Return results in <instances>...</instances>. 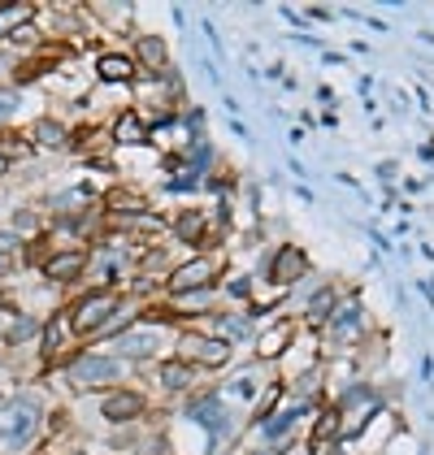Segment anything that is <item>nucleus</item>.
Masks as SVG:
<instances>
[{"instance_id":"22","label":"nucleus","mask_w":434,"mask_h":455,"mask_svg":"<svg viewBox=\"0 0 434 455\" xmlns=\"http://www.w3.org/2000/svg\"><path fill=\"white\" fill-rule=\"evenodd\" d=\"M339 434V412H326L322 420H317V429H313V443H326V438H334Z\"/></svg>"},{"instance_id":"17","label":"nucleus","mask_w":434,"mask_h":455,"mask_svg":"<svg viewBox=\"0 0 434 455\" xmlns=\"http://www.w3.org/2000/svg\"><path fill=\"white\" fill-rule=\"evenodd\" d=\"M334 308H339V304H334V291H317V295L309 299V321H313V325H322V321H330Z\"/></svg>"},{"instance_id":"11","label":"nucleus","mask_w":434,"mask_h":455,"mask_svg":"<svg viewBox=\"0 0 434 455\" xmlns=\"http://www.w3.org/2000/svg\"><path fill=\"white\" fill-rule=\"evenodd\" d=\"M140 412H144V399H140V395H131V390L108 395V399H105V417L108 420H135Z\"/></svg>"},{"instance_id":"1","label":"nucleus","mask_w":434,"mask_h":455,"mask_svg":"<svg viewBox=\"0 0 434 455\" xmlns=\"http://www.w3.org/2000/svg\"><path fill=\"white\" fill-rule=\"evenodd\" d=\"M378 408H382V399H378L369 386H352V390L339 399V408H334V412H339V434H343V438H357Z\"/></svg>"},{"instance_id":"21","label":"nucleus","mask_w":434,"mask_h":455,"mask_svg":"<svg viewBox=\"0 0 434 455\" xmlns=\"http://www.w3.org/2000/svg\"><path fill=\"white\" fill-rule=\"evenodd\" d=\"M179 235L187 239V243H209V239L200 235V217H196V212H187V217L179 221Z\"/></svg>"},{"instance_id":"14","label":"nucleus","mask_w":434,"mask_h":455,"mask_svg":"<svg viewBox=\"0 0 434 455\" xmlns=\"http://www.w3.org/2000/svg\"><path fill=\"white\" fill-rule=\"evenodd\" d=\"M83 265H87V256H83V251H66V256H52V260H48V278L66 282V278H74V274H83Z\"/></svg>"},{"instance_id":"27","label":"nucleus","mask_w":434,"mask_h":455,"mask_svg":"<svg viewBox=\"0 0 434 455\" xmlns=\"http://www.w3.org/2000/svg\"><path fill=\"white\" fill-rule=\"evenodd\" d=\"M13 108H18V100H13V96H4V92H0V117H9V113H13Z\"/></svg>"},{"instance_id":"18","label":"nucleus","mask_w":434,"mask_h":455,"mask_svg":"<svg viewBox=\"0 0 434 455\" xmlns=\"http://www.w3.org/2000/svg\"><path fill=\"white\" fill-rule=\"evenodd\" d=\"M161 382H165V390H182V386H191V364L170 360V364L161 369Z\"/></svg>"},{"instance_id":"25","label":"nucleus","mask_w":434,"mask_h":455,"mask_svg":"<svg viewBox=\"0 0 434 455\" xmlns=\"http://www.w3.org/2000/svg\"><path fill=\"white\" fill-rule=\"evenodd\" d=\"M217 325H221V330H226V334H230V339H244V330H248V325H244V321H239V316H221V321H217Z\"/></svg>"},{"instance_id":"4","label":"nucleus","mask_w":434,"mask_h":455,"mask_svg":"<svg viewBox=\"0 0 434 455\" xmlns=\"http://www.w3.org/2000/svg\"><path fill=\"white\" fill-rule=\"evenodd\" d=\"M330 339H334V347H352L357 339H361V330H365V313H361V304L357 299H348V304H339L334 313H330Z\"/></svg>"},{"instance_id":"29","label":"nucleus","mask_w":434,"mask_h":455,"mask_svg":"<svg viewBox=\"0 0 434 455\" xmlns=\"http://www.w3.org/2000/svg\"><path fill=\"white\" fill-rule=\"evenodd\" d=\"M4 265H9V260H4V256H0V274H4Z\"/></svg>"},{"instance_id":"5","label":"nucleus","mask_w":434,"mask_h":455,"mask_svg":"<svg viewBox=\"0 0 434 455\" xmlns=\"http://www.w3.org/2000/svg\"><path fill=\"white\" fill-rule=\"evenodd\" d=\"M113 308H117V299H113V295H87V299L74 308V330H78V334L100 330L108 316H113Z\"/></svg>"},{"instance_id":"15","label":"nucleus","mask_w":434,"mask_h":455,"mask_svg":"<svg viewBox=\"0 0 434 455\" xmlns=\"http://www.w3.org/2000/svg\"><path fill=\"white\" fill-rule=\"evenodd\" d=\"M96 70H100V78H108V83H113V78H117V83H131V78H135V66H131L126 57H113V52L100 57V66H96Z\"/></svg>"},{"instance_id":"7","label":"nucleus","mask_w":434,"mask_h":455,"mask_svg":"<svg viewBox=\"0 0 434 455\" xmlns=\"http://www.w3.org/2000/svg\"><path fill=\"white\" fill-rule=\"evenodd\" d=\"M187 417L200 420L213 438H226L230 434V417H226V408H221V399H196L191 408H187Z\"/></svg>"},{"instance_id":"10","label":"nucleus","mask_w":434,"mask_h":455,"mask_svg":"<svg viewBox=\"0 0 434 455\" xmlns=\"http://www.w3.org/2000/svg\"><path fill=\"white\" fill-rule=\"evenodd\" d=\"M200 360V364H226L230 347L226 343H209V339H182V360Z\"/></svg>"},{"instance_id":"23","label":"nucleus","mask_w":434,"mask_h":455,"mask_svg":"<svg viewBox=\"0 0 434 455\" xmlns=\"http://www.w3.org/2000/svg\"><path fill=\"white\" fill-rule=\"evenodd\" d=\"M230 395H239V399H253V395H256L253 373H239V382H230Z\"/></svg>"},{"instance_id":"16","label":"nucleus","mask_w":434,"mask_h":455,"mask_svg":"<svg viewBox=\"0 0 434 455\" xmlns=\"http://www.w3.org/2000/svg\"><path fill=\"white\" fill-rule=\"evenodd\" d=\"M31 13H36L31 4H4L0 9V36H13V27H27Z\"/></svg>"},{"instance_id":"26","label":"nucleus","mask_w":434,"mask_h":455,"mask_svg":"<svg viewBox=\"0 0 434 455\" xmlns=\"http://www.w3.org/2000/svg\"><path fill=\"white\" fill-rule=\"evenodd\" d=\"M31 330H36V325H31V321H18V325H13V330H9V343H13V339H27V334H31Z\"/></svg>"},{"instance_id":"2","label":"nucleus","mask_w":434,"mask_h":455,"mask_svg":"<svg viewBox=\"0 0 434 455\" xmlns=\"http://www.w3.org/2000/svg\"><path fill=\"white\" fill-rule=\"evenodd\" d=\"M39 425V403L36 399H13L0 408V443L9 447H22Z\"/></svg>"},{"instance_id":"19","label":"nucleus","mask_w":434,"mask_h":455,"mask_svg":"<svg viewBox=\"0 0 434 455\" xmlns=\"http://www.w3.org/2000/svg\"><path fill=\"white\" fill-rule=\"evenodd\" d=\"M117 140L122 143H140L144 140V122H140L135 113H122V117H117Z\"/></svg>"},{"instance_id":"24","label":"nucleus","mask_w":434,"mask_h":455,"mask_svg":"<svg viewBox=\"0 0 434 455\" xmlns=\"http://www.w3.org/2000/svg\"><path fill=\"white\" fill-rule=\"evenodd\" d=\"M36 140L39 143H52V148H57V143H61V126H57V122H44V126L36 131Z\"/></svg>"},{"instance_id":"3","label":"nucleus","mask_w":434,"mask_h":455,"mask_svg":"<svg viewBox=\"0 0 434 455\" xmlns=\"http://www.w3.org/2000/svg\"><path fill=\"white\" fill-rule=\"evenodd\" d=\"M66 378H70L74 386H108L122 378V364L108 360V355H78V360H70Z\"/></svg>"},{"instance_id":"12","label":"nucleus","mask_w":434,"mask_h":455,"mask_svg":"<svg viewBox=\"0 0 434 455\" xmlns=\"http://www.w3.org/2000/svg\"><path fill=\"white\" fill-rule=\"evenodd\" d=\"M287 339H291V321H278L265 339H261V347H256V355L261 360H278L283 351H287Z\"/></svg>"},{"instance_id":"13","label":"nucleus","mask_w":434,"mask_h":455,"mask_svg":"<svg viewBox=\"0 0 434 455\" xmlns=\"http://www.w3.org/2000/svg\"><path fill=\"white\" fill-rule=\"evenodd\" d=\"M304 412H309V403H295V408H287L283 417L261 420V434H265V438H283V434H291V429H295V420L304 417Z\"/></svg>"},{"instance_id":"28","label":"nucleus","mask_w":434,"mask_h":455,"mask_svg":"<svg viewBox=\"0 0 434 455\" xmlns=\"http://www.w3.org/2000/svg\"><path fill=\"white\" fill-rule=\"evenodd\" d=\"M0 174H4V152H0Z\"/></svg>"},{"instance_id":"8","label":"nucleus","mask_w":434,"mask_h":455,"mask_svg":"<svg viewBox=\"0 0 434 455\" xmlns=\"http://www.w3.org/2000/svg\"><path fill=\"white\" fill-rule=\"evenodd\" d=\"M209 282H213V265L209 260H191V265H182L179 274H170V291L187 295V291H205Z\"/></svg>"},{"instance_id":"20","label":"nucleus","mask_w":434,"mask_h":455,"mask_svg":"<svg viewBox=\"0 0 434 455\" xmlns=\"http://www.w3.org/2000/svg\"><path fill=\"white\" fill-rule=\"evenodd\" d=\"M140 61L152 66V70H161L165 66V44L161 39H140Z\"/></svg>"},{"instance_id":"9","label":"nucleus","mask_w":434,"mask_h":455,"mask_svg":"<svg viewBox=\"0 0 434 455\" xmlns=\"http://www.w3.org/2000/svg\"><path fill=\"white\" fill-rule=\"evenodd\" d=\"M157 347H161V343H157V330H126V334H117V351L131 355V360H144V355H152Z\"/></svg>"},{"instance_id":"6","label":"nucleus","mask_w":434,"mask_h":455,"mask_svg":"<svg viewBox=\"0 0 434 455\" xmlns=\"http://www.w3.org/2000/svg\"><path fill=\"white\" fill-rule=\"evenodd\" d=\"M304 274H309V260H304V251H300V247H283V251L269 260V282H278V286L300 282Z\"/></svg>"}]
</instances>
